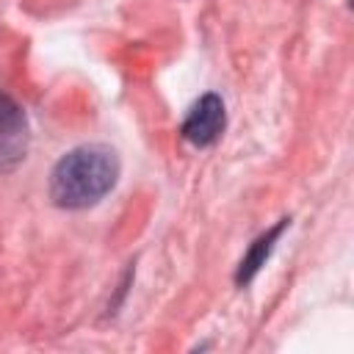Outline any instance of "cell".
Returning a JSON list of instances; mask_svg holds the SVG:
<instances>
[{"label":"cell","mask_w":354,"mask_h":354,"mask_svg":"<svg viewBox=\"0 0 354 354\" xmlns=\"http://www.w3.org/2000/svg\"><path fill=\"white\" fill-rule=\"evenodd\" d=\"M119 158L105 144H83L58 158L50 171V199L64 210L97 205L119 180Z\"/></svg>","instance_id":"cell-1"},{"label":"cell","mask_w":354,"mask_h":354,"mask_svg":"<svg viewBox=\"0 0 354 354\" xmlns=\"http://www.w3.org/2000/svg\"><path fill=\"white\" fill-rule=\"evenodd\" d=\"M30 133L19 102L0 88V174L14 171L28 155Z\"/></svg>","instance_id":"cell-2"},{"label":"cell","mask_w":354,"mask_h":354,"mask_svg":"<svg viewBox=\"0 0 354 354\" xmlns=\"http://www.w3.org/2000/svg\"><path fill=\"white\" fill-rule=\"evenodd\" d=\"M224 124H227L224 100H221L218 94L207 91V94H202V97L191 105L188 116H185L183 124H180V136H183L188 144H194V147H210V144H216V141L221 138Z\"/></svg>","instance_id":"cell-3"},{"label":"cell","mask_w":354,"mask_h":354,"mask_svg":"<svg viewBox=\"0 0 354 354\" xmlns=\"http://www.w3.org/2000/svg\"><path fill=\"white\" fill-rule=\"evenodd\" d=\"M290 224V218H279L271 230H266L260 238H254L252 241V246H249V252L241 257V263H238V271H235V285L238 288H246L254 277H257V271L266 266V260H268V254L274 252V243L279 241V235H282V230Z\"/></svg>","instance_id":"cell-4"}]
</instances>
